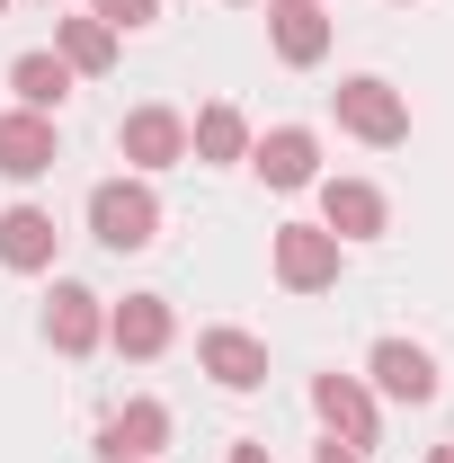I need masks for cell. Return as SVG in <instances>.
Masks as SVG:
<instances>
[{
	"label": "cell",
	"instance_id": "1",
	"mask_svg": "<svg viewBox=\"0 0 454 463\" xmlns=\"http://www.w3.org/2000/svg\"><path fill=\"white\" fill-rule=\"evenodd\" d=\"M90 241H108V250H152V241H161V196H152V178H99V187H90Z\"/></svg>",
	"mask_w": 454,
	"mask_h": 463
},
{
	"label": "cell",
	"instance_id": "2",
	"mask_svg": "<svg viewBox=\"0 0 454 463\" xmlns=\"http://www.w3.org/2000/svg\"><path fill=\"white\" fill-rule=\"evenodd\" d=\"M330 108H339V125L356 134V143H374V152H393V143H410V99H401L393 80H374V71H356V80H339V90H330Z\"/></svg>",
	"mask_w": 454,
	"mask_h": 463
},
{
	"label": "cell",
	"instance_id": "3",
	"mask_svg": "<svg viewBox=\"0 0 454 463\" xmlns=\"http://www.w3.org/2000/svg\"><path fill=\"white\" fill-rule=\"evenodd\" d=\"M277 286L285 294H330L339 286V268H347V241L339 232H321V223H277Z\"/></svg>",
	"mask_w": 454,
	"mask_h": 463
},
{
	"label": "cell",
	"instance_id": "4",
	"mask_svg": "<svg viewBox=\"0 0 454 463\" xmlns=\"http://www.w3.org/2000/svg\"><path fill=\"white\" fill-rule=\"evenodd\" d=\"M312 419L339 437V446H383V402H374V383L365 374H312Z\"/></svg>",
	"mask_w": 454,
	"mask_h": 463
},
{
	"label": "cell",
	"instance_id": "5",
	"mask_svg": "<svg viewBox=\"0 0 454 463\" xmlns=\"http://www.w3.org/2000/svg\"><path fill=\"white\" fill-rule=\"evenodd\" d=\"M365 383H374V402H410L428 410L437 402V356L419 339H374V356H365Z\"/></svg>",
	"mask_w": 454,
	"mask_h": 463
},
{
	"label": "cell",
	"instance_id": "6",
	"mask_svg": "<svg viewBox=\"0 0 454 463\" xmlns=\"http://www.w3.org/2000/svg\"><path fill=\"white\" fill-rule=\"evenodd\" d=\"M116 152L134 161V178L170 170V161H187V116L178 108H134L125 125H116Z\"/></svg>",
	"mask_w": 454,
	"mask_h": 463
},
{
	"label": "cell",
	"instance_id": "7",
	"mask_svg": "<svg viewBox=\"0 0 454 463\" xmlns=\"http://www.w3.org/2000/svg\"><path fill=\"white\" fill-rule=\"evenodd\" d=\"M178 339V312H170V294H125V303H108V347L116 356H161V347Z\"/></svg>",
	"mask_w": 454,
	"mask_h": 463
},
{
	"label": "cell",
	"instance_id": "8",
	"mask_svg": "<svg viewBox=\"0 0 454 463\" xmlns=\"http://www.w3.org/2000/svg\"><path fill=\"white\" fill-rule=\"evenodd\" d=\"M250 170L268 178V187H312V178H321V134H312V125L250 134Z\"/></svg>",
	"mask_w": 454,
	"mask_h": 463
},
{
	"label": "cell",
	"instance_id": "9",
	"mask_svg": "<svg viewBox=\"0 0 454 463\" xmlns=\"http://www.w3.org/2000/svg\"><path fill=\"white\" fill-rule=\"evenodd\" d=\"M196 365L223 383V392H259L268 383V339H250V330H196Z\"/></svg>",
	"mask_w": 454,
	"mask_h": 463
},
{
	"label": "cell",
	"instance_id": "10",
	"mask_svg": "<svg viewBox=\"0 0 454 463\" xmlns=\"http://www.w3.org/2000/svg\"><path fill=\"white\" fill-rule=\"evenodd\" d=\"M54 250H62V223L45 205H9V214H0V268H9V277H45Z\"/></svg>",
	"mask_w": 454,
	"mask_h": 463
},
{
	"label": "cell",
	"instance_id": "11",
	"mask_svg": "<svg viewBox=\"0 0 454 463\" xmlns=\"http://www.w3.org/2000/svg\"><path fill=\"white\" fill-rule=\"evenodd\" d=\"M54 161H62L54 116H36V108H9V116H0V178H45Z\"/></svg>",
	"mask_w": 454,
	"mask_h": 463
},
{
	"label": "cell",
	"instance_id": "12",
	"mask_svg": "<svg viewBox=\"0 0 454 463\" xmlns=\"http://www.w3.org/2000/svg\"><path fill=\"white\" fill-rule=\"evenodd\" d=\"M268 45H277V62L312 71V62L330 54V9L321 0H268Z\"/></svg>",
	"mask_w": 454,
	"mask_h": 463
},
{
	"label": "cell",
	"instance_id": "13",
	"mask_svg": "<svg viewBox=\"0 0 454 463\" xmlns=\"http://www.w3.org/2000/svg\"><path fill=\"white\" fill-rule=\"evenodd\" d=\"M383 223H393V205H383L374 178H321V232H339V241H374Z\"/></svg>",
	"mask_w": 454,
	"mask_h": 463
},
{
	"label": "cell",
	"instance_id": "14",
	"mask_svg": "<svg viewBox=\"0 0 454 463\" xmlns=\"http://www.w3.org/2000/svg\"><path fill=\"white\" fill-rule=\"evenodd\" d=\"M161 446H170V410L161 402H125L99 419V455L108 463H152Z\"/></svg>",
	"mask_w": 454,
	"mask_h": 463
},
{
	"label": "cell",
	"instance_id": "15",
	"mask_svg": "<svg viewBox=\"0 0 454 463\" xmlns=\"http://www.w3.org/2000/svg\"><path fill=\"white\" fill-rule=\"evenodd\" d=\"M45 339H54V356H90V347L108 339V303L90 286H54V303H45Z\"/></svg>",
	"mask_w": 454,
	"mask_h": 463
},
{
	"label": "cell",
	"instance_id": "16",
	"mask_svg": "<svg viewBox=\"0 0 454 463\" xmlns=\"http://www.w3.org/2000/svg\"><path fill=\"white\" fill-rule=\"evenodd\" d=\"M116 45H125V36H116L108 18H54V54L71 62L80 80H99V71H116Z\"/></svg>",
	"mask_w": 454,
	"mask_h": 463
},
{
	"label": "cell",
	"instance_id": "17",
	"mask_svg": "<svg viewBox=\"0 0 454 463\" xmlns=\"http://www.w3.org/2000/svg\"><path fill=\"white\" fill-rule=\"evenodd\" d=\"M187 152H196V161H250V116L232 108V99L196 108V125H187Z\"/></svg>",
	"mask_w": 454,
	"mask_h": 463
},
{
	"label": "cell",
	"instance_id": "18",
	"mask_svg": "<svg viewBox=\"0 0 454 463\" xmlns=\"http://www.w3.org/2000/svg\"><path fill=\"white\" fill-rule=\"evenodd\" d=\"M71 80H80V71H71L62 54H18V62H9V90H18V108H36V116H54L62 99H71Z\"/></svg>",
	"mask_w": 454,
	"mask_h": 463
},
{
	"label": "cell",
	"instance_id": "19",
	"mask_svg": "<svg viewBox=\"0 0 454 463\" xmlns=\"http://www.w3.org/2000/svg\"><path fill=\"white\" fill-rule=\"evenodd\" d=\"M90 18H108L116 36H134V27H152V18H161V0H90Z\"/></svg>",
	"mask_w": 454,
	"mask_h": 463
},
{
	"label": "cell",
	"instance_id": "20",
	"mask_svg": "<svg viewBox=\"0 0 454 463\" xmlns=\"http://www.w3.org/2000/svg\"><path fill=\"white\" fill-rule=\"evenodd\" d=\"M312 463H365V455H356V446H339V437H321V446H312Z\"/></svg>",
	"mask_w": 454,
	"mask_h": 463
},
{
	"label": "cell",
	"instance_id": "21",
	"mask_svg": "<svg viewBox=\"0 0 454 463\" xmlns=\"http://www.w3.org/2000/svg\"><path fill=\"white\" fill-rule=\"evenodd\" d=\"M223 463H277V455H268V446H259V437H241V446H232Z\"/></svg>",
	"mask_w": 454,
	"mask_h": 463
},
{
	"label": "cell",
	"instance_id": "22",
	"mask_svg": "<svg viewBox=\"0 0 454 463\" xmlns=\"http://www.w3.org/2000/svg\"><path fill=\"white\" fill-rule=\"evenodd\" d=\"M428 463H454V437H446V446H437V455H428Z\"/></svg>",
	"mask_w": 454,
	"mask_h": 463
},
{
	"label": "cell",
	"instance_id": "23",
	"mask_svg": "<svg viewBox=\"0 0 454 463\" xmlns=\"http://www.w3.org/2000/svg\"><path fill=\"white\" fill-rule=\"evenodd\" d=\"M321 9H330V0H321Z\"/></svg>",
	"mask_w": 454,
	"mask_h": 463
},
{
	"label": "cell",
	"instance_id": "24",
	"mask_svg": "<svg viewBox=\"0 0 454 463\" xmlns=\"http://www.w3.org/2000/svg\"><path fill=\"white\" fill-rule=\"evenodd\" d=\"M0 9H9V0H0Z\"/></svg>",
	"mask_w": 454,
	"mask_h": 463
},
{
	"label": "cell",
	"instance_id": "25",
	"mask_svg": "<svg viewBox=\"0 0 454 463\" xmlns=\"http://www.w3.org/2000/svg\"><path fill=\"white\" fill-rule=\"evenodd\" d=\"M241 9H250V0H241Z\"/></svg>",
	"mask_w": 454,
	"mask_h": 463
}]
</instances>
